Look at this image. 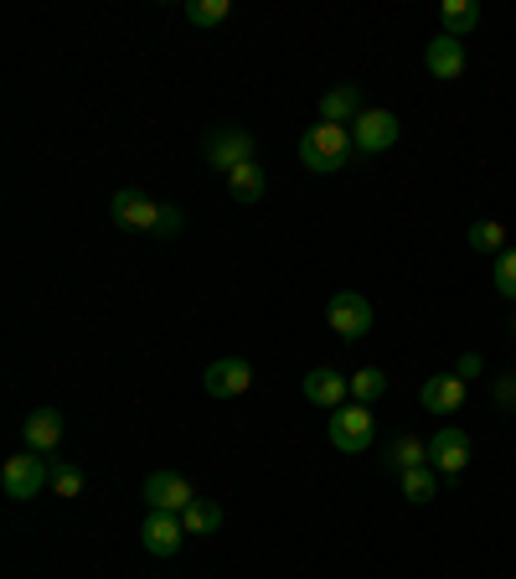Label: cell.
<instances>
[{
	"label": "cell",
	"instance_id": "cell-5",
	"mask_svg": "<svg viewBox=\"0 0 516 579\" xmlns=\"http://www.w3.org/2000/svg\"><path fill=\"white\" fill-rule=\"evenodd\" d=\"M325 321H331V331H336L341 342H362L372 331V306L362 290H336L331 296V306H325Z\"/></svg>",
	"mask_w": 516,
	"mask_h": 579
},
{
	"label": "cell",
	"instance_id": "cell-19",
	"mask_svg": "<svg viewBox=\"0 0 516 579\" xmlns=\"http://www.w3.org/2000/svg\"><path fill=\"white\" fill-rule=\"evenodd\" d=\"M181 528H186V538H206V533H217L222 528V507L217 502H206V497H196L186 512H181Z\"/></svg>",
	"mask_w": 516,
	"mask_h": 579
},
{
	"label": "cell",
	"instance_id": "cell-18",
	"mask_svg": "<svg viewBox=\"0 0 516 579\" xmlns=\"http://www.w3.org/2000/svg\"><path fill=\"white\" fill-rule=\"evenodd\" d=\"M227 192H233L237 202H264V192H269V177H264V166H259V161L237 166L233 177H227Z\"/></svg>",
	"mask_w": 516,
	"mask_h": 579
},
{
	"label": "cell",
	"instance_id": "cell-9",
	"mask_svg": "<svg viewBox=\"0 0 516 579\" xmlns=\"http://www.w3.org/2000/svg\"><path fill=\"white\" fill-rule=\"evenodd\" d=\"M140 543H145V553H155V559H171V553H181V543H186L181 512H150L145 528H140Z\"/></svg>",
	"mask_w": 516,
	"mask_h": 579
},
{
	"label": "cell",
	"instance_id": "cell-25",
	"mask_svg": "<svg viewBox=\"0 0 516 579\" xmlns=\"http://www.w3.org/2000/svg\"><path fill=\"white\" fill-rule=\"evenodd\" d=\"M490 284L502 290L506 300H516V249L496 253V269H490Z\"/></svg>",
	"mask_w": 516,
	"mask_h": 579
},
{
	"label": "cell",
	"instance_id": "cell-14",
	"mask_svg": "<svg viewBox=\"0 0 516 579\" xmlns=\"http://www.w3.org/2000/svg\"><path fill=\"white\" fill-rule=\"evenodd\" d=\"M424 68L434 78H439V83H455L459 73H465V42H455V37H434V42H428V52H424Z\"/></svg>",
	"mask_w": 516,
	"mask_h": 579
},
{
	"label": "cell",
	"instance_id": "cell-27",
	"mask_svg": "<svg viewBox=\"0 0 516 579\" xmlns=\"http://www.w3.org/2000/svg\"><path fill=\"white\" fill-rule=\"evenodd\" d=\"M455 378H465V383H471V378H480V357H475V352H465V357H459Z\"/></svg>",
	"mask_w": 516,
	"mask_h": 579
},
{
	"label": "cell",
	"instance_id": "cell-12",
	"mask_svg": "<svg viewBox=\"0 0 516 579\" xmlns=\"http://www.w3.org/2000/svg\"><path fill=\"white\" fill-rule=\"evenodd\" d=\"M346 393H352V378H346V372H336V368L305 372V399L315 403V409H341Z\"/></svg>",
	"mask_w": 516,
	"mask_h": 579
},
{
	"label": "cell",
	"instance_id": "cell-7",
	"mask_svg": "<svg viewBox=\"0 0 516 579\" xmlns=\"http://www.w3.org/2000/svg\"><path fill=\"white\" fill-rule=\"evenodd\" d=\"M253 161V134L237 130V124H227V130H212V140H206V166H217L222 177H233L237 166Z\"/></svg>",
	"mask_w": 516,
	"mask_h": 579
},
{
	"label": "cell",
	"instance_id": "cell-22",
	"mask_svg": "<svg viewBox=\"0 0 516 579\" xmlns=\"http://www.w3.org/2000/svg\"><path fill=\"white\" fill-rule=\"evenodd\" d=\"M383 393H387V372H383V368L352 372V399H356V403H377Z\"/></svg>",
	"mask_w": 516,
	"mask_h": 579
},
{
	"label": "cell",
	"instance_id": "cell-13",
	"mask_svg": "<svg viewBox=\"0 0 516 579\" xmlns=\"http://www.w3.org/2000/svg\"><path fill=\"white\" fill-rule=\"evenodd\" d=\"M21 440H27V450H37V456H52V450L62 446V415L58 409H31L27 425H21Z\"/></svg>",
	"mask_w": 516,
	"mask_h": 579
},
{
	"label": "cell",
	"instance_id": "cell-21",
	"mask_svg": "<svg viewBox=\"0 0 516 579\" xmlns=\"http://www.w3.org/2000/svg\"><path fill=\"white\" fill-rule=\"evenodd\" d=\"M471 249L475 253H506V228L496 223V218H480V223H471Z\"/></svg>",
	"mask_w": 516,
	"mask_h": 579
},
{
	"label": "cell",
	"instance_id": "cell-3",
	"mask_svg": "<svg viewBox=\"0 0 516 579\" xmlns=\"http://www.w3.org/2000/svg\"><path fill=\"white\" fill-rule=\"evenodd\" d=\"M52 481V456H37V450H27V456H11L6 461V471H0V487H6V497L11 502H31L37 491Z\"/></svg>",
	"mask_w": 516,
	"mask_h": 579
},
{
	"label": "cell",
	"instance_id": "cell-15",
	"mask_svg": "<svg viewBox=\"0 0 516 579\" xmlns=\"http://www.w3.org/2000/svg\"><path fill=\"white\" fill-rule=\"evenodd\" d=\"M418 399H424L428 415H455L459 403H465V378H455V372H434V378L418 388Z\"/></svg>",
	"mask_w": 516,
	"mask_h": 579
},
{
	"label": "cell",
	"instance_id": "cell-23",
	"mask_svg": "<svg viewBox=\"0 0 516 579\" xmlns=\"http://www.w3.org/2000/svg\"><path fill=\"white\" fill-rule=\"evenodd\" d=\"M227 11H233V0H186L192 27H217V21H227Z\"/></svg>",
	"mask_w": 516,
	"mask_h": 579
},
{
	"label": "cell",
	"instance_id": "cell-17",
	"mask_svg": "<svg viewBox=\"0 0 516 579\" xmlns=\"http://www.w3.org/2000/svg\"><path fill=\"white\" fill-rule=\"evenodd\" d=\"M439 27H444V37L465 42V37L480 27V6H475V0H444V6H439Z\"/></svg>",
	"mask_w": 516,
	"mask_h": 579
},
{
	"label": "cell",
	"instance_id": "cell-28",
	"mask_svg": "<svg viewBox=\"0 0 516 579\" xmlns=\"http://www.w3.org/2000/svg\"><path fill=\"white\" fill-rule=\"evenodd\" d=\"M512 337H516V316H512Z\"/></svg>",
	"mask_w": 516,
	"mask_h": 579
},
{
	"label": "cell",
	"instance_id": "cell-10",
	"mask_svg": "<svg viewBox=\"0 0 516 579\" xmlns=\"http://www.w3.org/2000/svg\"><path fill=\"white\" fill-rule=\"evenodd\" d=\"M428 466H434L439 476H459L465 466H471V435L455 430V425L439 430L434 440H428Z\"/></svg>",
	"mask_w": 516,
	"mask_h": 579
},
{
	"label": "cell",
	"instance_id": "cell-2",
	"mask_svg": "<svg viewBox=\"0 0 516 579\" xmlns=\"http://www.w3.org/2000/svg\"><path fill=\"white\" fill-rule=\"evenodd\" d=\"M300 161H305V171H321V177H331V171H346V166L356 161V140L346 124H310L305 134H300Z\"/></svg>",
	"mask_w": 516,
	"mask_h": 579
},
{
	"label": "cell",
	"instance_id": "cell-20",
	"mask_svg": "<svg viewBox=\"0 0 516 579\" xmlns=\"http://www.w3.org/2000/svg\"><path fill=\"white\" fill-rule=\"evenodd\" d=\"M403 497H408L413 507H428L434 497H439V471H434V466H413V471H403Z\"/></svg>",
	"mask_w": 516,
	"mask_h": 579
},
{
	"label": "cell",
	"instance_id": "cell-26",
	"mask_svg": "<svg viewBox=\"0 0 516 579\" xmlns=\"http://www.w3.org/2000/svg\"><path fill=\"white\" fill-rule=\"evenodd\" d=\"M52 487H58V497H78V491H83V471L52 461Z\"/></svg>",
	"mask_w": 516,
	"mask_h": 579
},
{
	"label": "cell",
	"instance_id": "cell-11",
	"mask_svg": "<svg viewBox=\"0 0 516 579\" xmlns=\"http://www.w3.org/2000/svg\"><path fill=\"white\" fill-rule=\"evenodd\" d=\"M202 383H206L212 399H237V393H249L253 368L243 362V357H217V362L202 372Z\"/></svg>",
	"mask_w": 516,
	"mask_h": 579
},
{
	"label": "cell",
	"instance_id": "cell-1",
	"mask_svg": "<svg viewBox=\"0 0 516 579\" xmlns=\"http://www.w3.org/2000/svg\"><path fill=\"white\" fill-rule=\"evenodd\" d=\"M109 218L130 233H181V212L171 202H155V197L134 192V187H119L109 197Z\"/></svg>",
	"mask_w": 516,
	"mask_h": 579
},
{
	"label": "cell",
	"instance_id": "cell-16",
	"mask_svg": "<svg viewBox=\"0 0 516 579\" xmlns=\"http://www.w3.org/2000/svg\"><path fill=\"white\" fill-rule=\"evenodd\" d=\"M321 119L325 124H346L352 130L356 119H362V89L356 83H336V89L321 93Z\"/></svg>",
	"mask_w": 516,
	"mask_h": 579
},
{
	"label": "cell",
	"instance_id": "cell-8",
	"mask_svg": "<svg viewBox=\"0 0 516 579\" xmlns=\"http://www.w3.org/2000/svg\"><path fill=\"white\" fill-rule=\"evenodd\" d=\"M145 502H150V512H186V507L196 502V491L181 471H150L145 476Z\"/></svg>",
	"mask_w": 516,
	"mask_h": 579
},
{
	"label": "cell",
	"instance_id": "cell-6",
	"mask_svg": "<svg viewBox=\"0 0 516 579\" xmlns=\"http://www.w3.org/2000/svg\"><path fill=\"white\" fill-rule=\"evenodd\" d=\"M398 114L393 109H362V119L352 124V140H356V156H383V150L398 146Z\"/></svg>",
	"mask_w": 516,
	"mask_h": 579
},
{
	"label": "cell",
	"instance_id": "cell-24",
	"mask_svg": "<svg viewBox=\"0 0 516 579\" xmlns=\"http://www.w3.org/2000/svg\"><path fill=\"white\" fill-rule=\"evenodd\" d=\"M393 466H398V471L428 466V440H413V435H403L398 446H393Z\"/></svg>",
	"mask_w": 516,
	"mask_h": 579
},
{
	"label": "cell",
	"instance_id": "cell-4",
	"mask_svg": "<svg viewBox=\"0 0 516 579\" xmlns=\"http://www.w3.org/2000/svg\"><path fill=\"white\" fill-rule=\"evenodd\" d=\"M377 435V419L367 415V403H341L331 409V446L346 450V456H362Z\"/></svg>",
	"mask_w": 516,
	"mask_h": 579
}]
</instances>
